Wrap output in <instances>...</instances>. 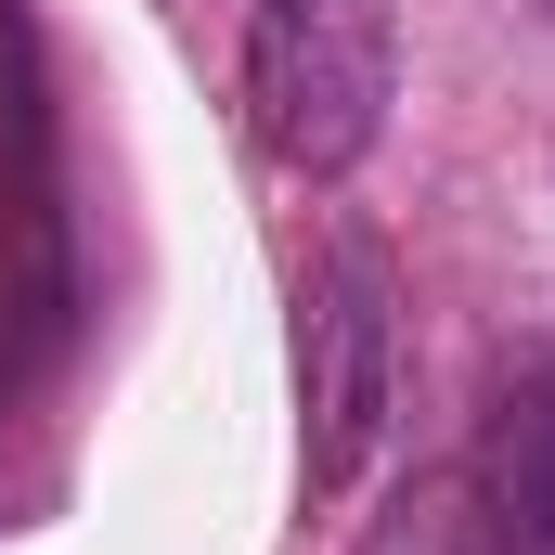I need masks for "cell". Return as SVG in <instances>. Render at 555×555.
Returning <instances> with one entry per match:
<instances>
[{
    "mask_svg": "<svg viewBox=\"0 0 555 555\" xmlns=\"http://www.w3.org/2000/svg\"><path fill=\"white\" fill-rule=\"evenodd\" d=\"M401 91L388 0H259L246 13V130L297 181H349Z\"/></svg>",
    "mask_w": 555,
    "mask_h": 555,
    "instance_id": "1",
    "label": "cell"
},
{
    "mask_svg": "<svg viewBox=\"0 0 555 555\" xmlns=\"http://www.w3.org/2000/svg\"><path fill=\"white\" fill-rule=\"evenodd\" d=\"M388 375H401V284L375 233H323V259L297 284V439H310V491H349L388 439Z\"/></svg>",
    "mask_w": 555,
    "mask_h": 555,
    "instance_id": "2",
    "label": "cell"
},
{
    "mask_svg": "<svg viewBox=\"0 0 555 555\" xmlns=\"http://www.w3.org/2000/svg\"><path fill=\"white\" fill-rule=\"evenodd\" d=\"M491 504L530 555H555V362H530L491 414Z\"/></svg>",
    "mask_w": 555,
    "mask_h": 555,
    "instance_id": "3",
    "label": "cell"
},
{
    "mask_svg": "<svg viewBox=\"0 0 555 555\" xmlns=\"http://www.w3.org/2000/svg\"><path fill=\"white\" fill-rule=\"evenodd\" d=\"M362 555H478V543H465V517H452V491H414V504H401V517H388V530H375Z\"/></svg>",
    "mask_w": 555,
    "mask_h": 555,
    "instance_id": "4",
    "label": "cell"
},
{
    "mask_svg": "<svg viewBox=\"0 0 555 555\" xmlns=\"http://www.w3.org/2000/svg\"><path fill=\"white\" fill-rule=\"evenodd\" d=\"M543 13H555V0H543Z\"/></svg>",
    "mask_w": 555,
    "mask_h": 555,
    "instance_id": "5",
    "label": "cell"
}]
</instances>
